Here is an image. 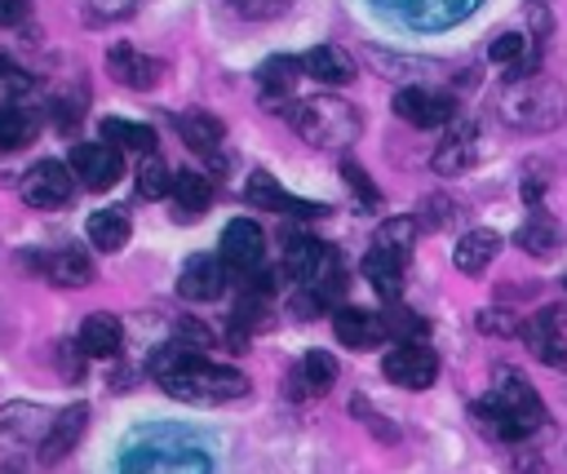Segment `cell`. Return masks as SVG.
Instances as JSON below:
<instances>
[{"label":"cell","mask_w":567,"mask_h":474,"mask_svg":"<svg viewBox=\"0 0 567 474\" xmlns=\"http://www.w3.org/2000/svg\"><path fill=\"white\" fill-rule=\"evenodd\" d=\"M523 341H527V350H532L536 363H545V368H567V337H563L554 323L527 319V323H523Z\"/></svg>","instance_id":"484cf974"},{"label":"cell","mask_w":567,"mask_h":474,"mask_svg":"<svg viewBox=\"0 0 567 474\" xmlns=\"http://www.w3.org/2000/svg\"><path fill=\"white\" fill-rule=\"evenodd\" d=\"M133 190H137V199H164V195H173V173L164 168L159 155H146V159L137 164Z\"/></svg>","instance_id":"4dcf8cb0"},{"label":"cell","mask_w":567,"mask_h":474,"mask_svg":"<svg viewBox=\"0 0 567 474\" xmlns=\"http://www.w3.org/2000/svg\"><path fill=\"white\" fill-rule=\"evenodd\" d=\"M332 381H337V359H332L328 350H306V354H301V368H297V377H292V390L323 394Z\"/></svg>","instance_id":"f1b7e54d"},{"label":"cell","mask_w":567,"mask_h":474,"mask_svg":"<svg viewBox=\"0 0 567 474\" xmlns=\"http://www.w3.org/2000/svg\"><path fill=\"white\" fill-rule=\"evenodd\" d=\"M89 239L102 253H120L128 244V213L124 208H97V213H89Z\"/></svg>","instance_id":"4316f807"},{"label":"cell","mask_w":567,"mask_h":474,"mask_svg":"<svg viewBox=\"0 0 567 474\" xmlns=\"http://www.w3.org/2000/svg\"><path fill=\"white\" fill-rule=\"evenodd\" d=\"M527 4H549V0H527Z\"/></svg>","instance_id":"c3c4849f"},{"label":"cell","mask_w":567,"mask_h":474,"mask_svg":"<svg viewBox=\"0 0 567 474\" xmlns=\"http://www.w3.org/2000/svg\"><path fill=\"white\" fill-rule=\"evenodd\" d=\"M456 213H461V204H456L452 195H430V199L421 204V213H416V217H421V226H425V230H443V226H452V221H456Z\"/></svg>","instance_id":"d590c367"},{"label":"cell","mask_w":567,"mask_h":474,"mask_svg":"<svg viewBox=\"0 0 567 474\" xmlns=\"http://www.w3.org/2000/svg\"><path fill=\"white\" fill-rule=\"evenodd\" d=\"M0 89H9V93H27V89H31L27 71H22L13 58H4V53H0Z\"/></svg>","instance_id":"7bdbcfd3"},{"label":"cell","mask_w":567,"mask_h":474,"mask_svg":"<svg viewBox=\"0 0 567 474\" xmlns=\"http://www.w3.org/2000/svg\"><path fill=\"white\" fill-rule=\"evenodd\" d=\"M239 18H252V22H266V18H279L292 0H226Z\"/></svg>","instance_id":"ab89813d"},{"label":"cell","mask_w":567,"mask_h":474,"mask_svg":"<svg viewBox=\"0 0 567 474\" xmlns=\"http://www.w3.org/2000/svg\"><path fill=\"white\" fill-rule=\"evenodd\" d=\"M301 71L315 75L319 84H350L354 80V58L341 44H315L301 53Z\"/></svg>","instance_id":"44dd1931"},{"label":"cell","mask_w":567,"mask_h":474,"mask_svg":"<svg viewBox=\"0 0 567 474\" xmlns=\"http://www.w3.org/2000/svg\"><path fill=\"white\" fill-rule=\"evenodd\" d=\"M31 133H35V124H31L27 111H18V106H0V151H18V146H27Z\"/></svg>","instance_id":"836d02e7"},{"label":"cell","mask_w":567,"mask_h":474,"mask_svg":"<svg viewBox=\"0 0 567 474\" xmlns=\"http://www.w3.org/2000/svg\"><path fill=\"white\" fill-rule=\"evenodd\" d=\"M248 204L252 208H270V213H292V217H323L328 213V204H315V199H297V195H288V190H279V182L270 177V173H252L248 177Z\"/></svg>","instance_id":"5bb4252c"},{"label":"cell","mask_w":567,"mask_h":474,"mask_svg":"<svg viewBox=\"0 0 567 474\" xmlns=\"http://www.w3.org/2000/svg\"><path fill=\"white\" fill-rule=\"evenodd\" d=\"M142 0H84V13H89V22H124L133 9H137Z\"/></svg>","instance_id":"f35d334b"},{"label":"cell","mask_w":567,"mask_h":474,"mask_svg":"<svg viewBox=\"0 0 567 474\" xmlns=\"http://www.w3.org/2000/svg\"><path fill=\"white\" fill-rule=\"evenodd\" d=\"M381 372H385V381H394L403 390H425L439 377V354L425 341H403L381 359Z\"/></svg>","instance_id":"8992f818"},{"label":"cell","mask_w":567,"mask_h":474,"mask_svg":"<svg viewBox=\"0 0 567 474\" xmlns=\"http://www.w3.org/2000/svg\"><path fill=\"white\" fill-rule=\"evenodd\" d=\"M509 474H549V465H545V456H540V452L518 447V452H514V461H509Z\"/></svg>","instance_id":"ee69618b"},{"label":"cell","mask_w":567,"mask_h":474,"mask_svg":"<svg viewBox=\"0 0 567 474\" xmlns=\"http://www.w3.org/2000/svg\"><path fill=\"white\" fill-rule=\"evenodd\" d=\"M385 319V332L403 346V341H425V332H430V323L416 315V310H408V306H399V301H390V310L381 315Z\"/></svg>","instance_id":"d6a6232c"},{"label":"cell","mask_w":567,"mask_h":474,"mask_svg":"<svg viewBox=\"0 0 567 474\" xmlns=\"http://www.w3.org/2000/svg\"><path fill=\"white\" fill-rule=\"evenodd\" d=\"M226 270L230 266L217 253H195L177 275V292L186 301H217L226 292Z\"/></svg>","instance_id":"7c38bea8"},{"label":"cell","mask_w":567,"mask_h":474,"mask_svg":"<svg viewBox=\"0 0 567 474\" xmlns=\"http://www.w3.org/2000/svg\"><path fill=\"white\" fill-rule=\"evenodd\" d=\"M288 120H292V128H297L310 146H319V151L350 146V142L359 137V128H363L359 111H354L350 102L332 97V93H315V97L292 102V106H288Z\"/></svg>","instance_id":"277c9868"},{"label":"cell","mask_w":567,"mask_h":474,"mask_svg":"<svg viewBox=\"0 0 567 474\" xmlns=\"http://www.w3.org/2000/svg\"><path fill=\"white\" fill-rule=\"evenodd\" d=\"M416 230H421V221H416V217H390V221H381V226H377V248H390V253L408 257V253H412V244H416Z\"/></svg>","instance_id":"1f68e13d"},{"label":"cell","mask_w":567,"mask_h":474,"mask_svg":"<svg viewBox=\"0 0 567 474\" xmlns=\"http://www.w3.org/2000/svg\"><path fill=\"white\" fill-rule=\"evenodd\" d=\"M474 155H478V128H474L470 120H461V124H452V133L434 146L430 168H434L439 177H456V173H465V168L474 164Z\"/></svg>","instance_id":"9a60e30c"},{"label":"cell","mask_w":567,"mask_h":474,"mask_svg":"<svg viewBox=\"0 0 567 474\" xmlns=\"http://www.w3.org/2000/svg\"><path fill=\"white\" fill-rule=\"evenodd\" d=\"M341 177L350 182V190H359V199H363V204H377V186L368 182V173H363L354 159H341Z\"/></svg>","instance_id":"60d3db41"},{"label":"cell","mask_w":567,"mask_h":474,"mask_svg":"<svg viewBox=\"0 0 567 474\" xmlns=\"http://www.w3.org/2000/svg\"><path fill=\"white\" fill-rule=\"evenodd\" d=\"M563 288H567V279H563Z\"/></svg>","instance_id":"681fc988"},{"label":"cell","mask_w":567,"mask_h":474,"mask_svg":"<svg viewBox=\"0 0 567 474\" xmlns=\"http://www.w3.org/2000/svg\"><path fill=\"white\" fill-rule=\"evenodd\" d=\"M518 248L523 253H532V257H549L554 248H558V226H554V217H545V213H532L523 226H518Z\"/></svg>","instance_id":"f546056e"},{"label":"cell","mask_w":567,"mask_h":474,"mask_svg":"<svg viewBox=\"0 0 567 474\" xmlns=\"http://www.w3.org/2000/svg\"><path fill=\"white\" fill-rule=\"evenodd\" d=\"M102 142L115 146V151L155 155V128L151 124H133V120H102Z\"/></svg>","instance_id":"83f0119b"},{"label":"cell","mask_w":567,"mask_h":474,"mask_svg":"<svg viewBox=\"0 0 567 474\" xmlns=\"http://www.w3.org/2000/svg\"><path fill=\"white\" fill-rule=\"evenodd\" d=\"M27 18V0H0V27H18Z\"/></svg>","instance_id":"bcb514c9"},{"label":"cell","mask_w":567,"mask_h":474,"mask_svg":"<svg viewBox=\"0 0 567 474\" xmlns=\"http://www.w3.org/2000/svg\"><path fill=\"white\" fill-rule=\"evenodd\" d=\"M403 261H408V257H399V253L372 244V253L363 257V279H368L385 301H399V288H403Z\"/></svg>","instance_id":"d4e9b609"},{"label":"cell","mask_w":567,"mask_h":474,"mask_svg":"<svg viewBox=\"0 0 567 474\" xmlns=\"http://www.w3.org/2000/svg\"><path fill=\"white\" fill-rule=\"evenodd\" d=\"M120 474H213V456L177 434L133 443L120 461Z\"/></svg>","instance_id":"5b68a950"},{"label":"cell","mask_w":567,"mask_h":474,"mask_svg":"<svg viewBox=\"0 0 567 474\" xmlns=\"http://www.w3.org/2000/svg\"><path fill=\"white\" fill-rule=\"evenodd\" d=\"M297 80H301V58H288V53H275L257 66V89H261L266 106H284Z\"/></svg>","instance_id":"7402d4cb"},{"label":"cell","mask_w":567,"mask_h":474,"mask_svg":"<svg viewBox=\"0 0 567 474\" xmlns=\"http://www.w3.org/2000/svg\"><path fill=\"white\" fill-rule=\"evenodd\" d=\"M545 173H540V164H527V177H523V199L527 204H540V195H545Z\"/></svg>","instance_id":"f6af8a7d"},{"label":"cell","mask_w":567,"mask_h":474,"mask_svg":"<svg viewBox=\"0 0 567 474\" xmlns=\"http://www.w3.org/2000/svg\"><path fill=\"white\" fill-rule=\"evenodd\" d=\"M159 62L151 58V53H142V49H133V44H111L106 49V75L115 80V84H124V89H155L159 84Z\"/></svg>","instance_id":"4fadbf2b"},{"label":"cell","mask_w":567,"mask_h":474,"mask_svg":"<svg viewBox=\"0 0 567 474\" xmlns=\"http://www.w3.org/2000/svg\"><path fill=\"white\" fill-rule=\"evenodd\" d=\"M470 416L478 421V430L487 439H501V443H523L536 430H545V421H549L536 385L523 372H514V368H496L492 394L474 399L470 403Z\"/></svg>","instance_id":"7a4b0ae2"},{"label":"cell","mask_w":567,"mask_h":474,"mask_svg":"<svg viewBox=\"0 0 567 474\" xmlns=\"http://www.w3.org/2000/svg\"><path fill=\"white\" fill-rule=\"evenodd\" d=\"M173 346H182V350H204V346H213V332H208L199 319L182 315V319L173 323Z\"/></svg>","instance_id":"8d00e7d4"},{"label":"cell","mask_w":567,"mask_h":474,"mask_svg":"<svg viewBox=\"0 0 567 474\" xmlns=\"http://www.w3.org/2000/svg\"><path fill=\"white\" fill-rule=\"evenodd\" d=\"M496 253H501V235L487 230V226H474V230H465V235L456 239L452 261H456L461 275H483V270L496 261Z\"/></svg>","instance_id":"ffe728a7"},{"label":"cell","mask_w":567,"mask_h":474,"mask_svg":"<svg viewBox=\"0 0 567 474\" xmlns=\"http://www.w3.org/2000/svg\"><path fill=\"white\" fill-rule=\"evenodd\" d=\"M177 133H182V142H186L190 151H199V155H217V146H221V137H226V124H221L213 111L190 106V111L177 115Z\"/></svg>","instance_id":"603a6c76"},{"label":"cell","mask_w":567,"mask_h":474,"mask_svg":"<svg viewBox=\"0 0 567 474\" xmlns=\"http://www.w3.org/2000/svg\"><path fill=\"white\" fill-rule=\"evenodd\" d=\"M332 332H337V341L350 346V350H368V346H377L381 337H390V332H385V319L372 315V310H363V306H337V310H332Z\"/></svg>","instance_id":"2e32d148"},{"label":"cell","mask_w":567,"mask_h":474,"mask_svg":"<svg viewBox=\"0 0 567 474\" xmlns=\"http://www.w3.org/2000/svg\"><path fill=\"white\" fill-rule=\"evenodd\" d=\"M394 115L408 120L412 128H434V124H447L456 115V97L452 93H439V89L408 84V89L394 93Z\"/></svg>","instance_id":"ba28073f"},{"label":"cell","mask_w":567,"mask_h":474,"mask_svg":"<svg viewBox=\"0 0 567 474\" xmlns=\"http://www.w3.org/2000/svg\"><path fill=\"white\" fill-rule=\"evenodd\" d=\"M536 319H545V323H554V328L563 332V328H567V301H563V306H545Z\"/></svg>","instance_id":"7dc6e473"},{"label":"cell","mask_w":567,"mask_h":474,"mask_svg":"<svg viewBox=\"0 0 567 474\" xmlns=\"http://www.w3.org/2000/svg\"><path fill=\"white\" fill-rule=\"evenodd\" d=\"M372 62L385 66L390 75H399V71H434V62H421V58H394V53H381V49H372Z\"/></svg>","instance_id":"b9f144b4"},{"label":"cell","mask_w":567,"mask_h":474,"mask_svg":"<svg viewBox=\"0 0 567 474\" xmlns=\"http://www.w3.org/2000/svg\"><path fill=\"white\" fill-rule=\"evenodd\" d=\"M71 168L89 190H111L124 177V151H115L106 142H80V146H71Z\"/></svg>","instance_id":"9c48e42d"},{"label":"cell","mask_w":567,"mask_h":474,"mask_svg":"<svg viewBox=\"0 0 567 474\" xmlns=\"http://www.w3.org/2000/svg\"><path fill=\"white\" fill-rule=\"evenodd\" d=\"M217 257L230 266V270H261V257H266V235L252 217H235L226 230H221V248Z\"/></svg>","instance_id":"8fae6325"},{"label":"cell","mask_w":567,"mask_h":474,"mask_svg":"<svg viewBox=\"0 0 567 474\" xmlns=\"http://www.w3.org/2000/svg\"><path fill=\"white\" fill-rule=\"evenodd\" d=\"M22 199L31 208H66L71 204V173L66 164L58 159H35L27 173H22Z\"/></svg>","instance_id":"30bf717a"},{"label":"cell","mask_w":567,"mask_h":474,"mask_svg":"<svg viewBox=\"0 0 567 474\" xmlns=\"http://www.w3.org/2000/svg\"><path fill=\"white\" fill-rule=\"evenodd\" d=\"M75 341H80V350H84L89 359H111V354L124 346V323H120V315H111V310H93V315H84Z\"/></svg>","instance_id":"d6986e66"},{"label":"cell","mask_w":567,"mask_h":474,"mask_svg":"<svg viewBox=\"0 0 567 474\" xmlns=\"http://www.w3.org/2000/svg\"><path fill=\"white\" fill-rule=\"evenodd\" d=\"M84 425H89V408L84 403H71V408H62L53 421H49V434L40 439V461H62L75 443H80V434H84Z\"/></svg>","instance_id":"ac0fdd59"},{"label":"cell","mask_w":567,"mask_h":474,"mask_svg":"<svg viewBox=\"0 0 567 474\" xmlns=\"http://www.w3.org/2000/svg\"><path fill=\"white\" fill-rule=\"evenodd\" d=\"M151 377L159 381L164 394H173L182 403H226V399L248 394V377L239 368L213 363V359H204L195 350H182V346L155 350Z\"/></svg>","instance_id":"6da1fadb"},{"label":"cell","mask_w":567,"mask_h":474,"mask_svg":"<svg viewBox=\"0 0 567 474\" xmlns=\"http://www.w3.org/2000/svg\"><path fill=\"white\" fill-rule=\"evenodd\" d=\"M377 4L416 31H443V27H456L461 18H470L478 0H377Z\"/></svg>","instance_id":"52a82bcc"},{"label":"cell","mask_w":567,"mask_h":474,"mask_svg":"<svg viewBox=\"0 0 567 474\" xmlns=\"http://www.w3.org/2000/svg\"><path fill=\"white\" fill-rule=\"evenodd\" d=\"M496 120L514 133H549L567 120V89L554 75H523V80H505V89L496 93Z\"/></svg>","instance_id":"3957f363"},{"label":"cell","mask_w":567,"mask_h":474,"mask_svg":"<svg viewBox=\"0 0 567 474\" xmlns=\"http://www.w3.org/2000/svg\"><path fill=\"white\" fill-rule=\"evenodd\" d=\"M474 328H478L483 337H523V319H518L514 310H505V306L478 310V315H474Z\"/></svg>","instance_id":"e575fe53"},{"label":"cell","mask_w":567,"mask_h":474,"mask_svg":"<svg viewBox=\"0 0 567 474\" xmlns=\"http://www.w3.org/2000/svg\"><path fill=\"white\" fill-rule=\"evenodd\" d=\"M350 412L381 439V443H399V430H394V421H385L377 408H368V399H350Z\"/></svg>","instance_id":"74e56055"},{"label":"cell","mask_w":567,"mask_h":474,"mask_svg":"<svg viewBox=\"0 0 567 474\" xmlns=\"http://www.w3.org/2000/svg\"><path fill=\"white\" fill-rule=\"evenodd\" d=\"M40 270H44V279L49 284H58V288H89L93 284V261H89V253L84 248H53V253H44L40 261H35Z\"/></svg>","instance_id":"e0dca14e"},{"label":"cell","mask_w":567,"mask_h":474,"mask_svg":"<svg viewBox=\"0 0 567 474\" xmlns=\"http://www.w3.org/2000/svg\"><path fill=\"white\" fill-rule=\"evenodd\" d=\"M208 204H213V182L195 168H177L173 173V208L182 213V221H195Z\"/></svg>","instance_id":"cb8c5ba5"}]
</instances>
